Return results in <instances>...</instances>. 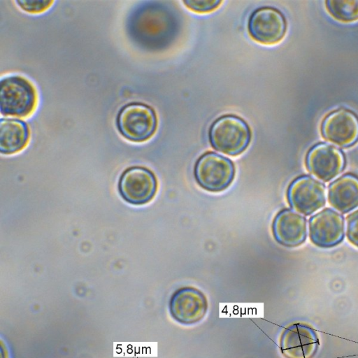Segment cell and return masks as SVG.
<instances>
[{
  "label": "cell",
  "instance_id": "30bf717a",
  "mask_svg": "<svg viewBox=\"0 0 358 358\" xmlns=\"http://www.w3.org/2000/svg\"><path fill=\"white\" fill-rule=\"evenodd\" d=\"M319 341L315 331L301 324H292L280 335L279 347L285 358H312Z\"/></svg>",
  "mask_w": 358,
  "mask_h": 358
},
{
  "label": "cell",
  "instance_id": "9a60e30c",
  "mask_svg": "<svg viewBox=\"0 0 358 358\" xmlns=\"http://www.w3.org/2000/svg\"><path fill=\"white\" fill-rule=\"evenodd\" d=\"M330 204L346 213L358 206V177L346 174L333 182L329 187Z\"/></svg>",
  "mask_w": 358,
  "mask_h": 358
},
{
  "label": "cell",
  "instance_id": "d6986e66",
  "mask_svg": "<svg viewBox=\"0 0 358 358\" xmlns=\"http://www.w3.org/2000/svg\"><path fill=\"white\" fill-rule=\"evenodd\" d=\"M347 236L349 241L358 247V210L348 218Z\"/></svg>",
  "mask_w": 358,
  "mask_h": 358
},
{
  "label": "cell",
  "instance_id": "8fae6325",
  "mask_svg": "<svg viewBox=\"0 0 358 358\" xmlns=\"http://www.w3.org/2000/svg\"><path fill=\"white\" fill-rule=\"evenodd\" d=\"M345 159L343 152L327 143H319L310 149L306 157L308 171L317 178L328 181L343 170Z\"/></svg>",
  "mask_w": 358,
  "mask_h": 358
},
{
  "label": "cell",
  "instance_id": "2e32d148",
  "mask_svg": "<svg viewBox=\"0 0 358 358\" xmlns=\"http://www.w3.org/2000/svg\"><path fill=\"white\" fill-rule=\"evenodd\" d=\"M326 6L338 20L351 22L358 19V0H329Z\"/></svg>",
  "mask_w": 358,
  "mask_h": 358
},
{
  "label": "cell",
  "instance_id": "3957f363",
  "mask_svg": "<svg viewBox=\"0 0 358 358\" xmlns=\"http://www.w3.org/2000/svg\"><path fill=\"white\" fill-rule=\"evenodd\" d=\"M36 92L33 85L20 76H8L0 81V113L24 117L34 109Z\"/></svg>",
  "mask_w": 358,
  "mask_h": 358
},
{
  "label": "cell",
  "instance_id": "7c38bea8",
  "mask_svg": "<svg viewBox=\"0 0 358 358\" xmlns=\"http://www.w3.org/2000/svg\"><path fill=\"white\" fill-rule=\"evenodd\" d=\"M309 229L314 244L322 248L331 247L343 239V218L333 210L324 209L310 219Z\"/></svg>",
  "mask_w": 358,
  "mask_h": 358
},
{
  "label": "cell",
  "instance_id": "e0dca14e",
  "mask_svg": "<svg viewBox=\"0 0 358 358\" xmlns=\"http://www.w3.org/2000/svg\"><path fill=\"white\" fill-rule=\"evenodd\" d=\"M15 2L22 10L30 13H41L53 3L50 0H21Z\"/></svg>",
  "mask_w": 358,
  "mask_h": 358
},
{
  "label": "cell",
  "instance_id": "8992f818",
  "mask_svg": "<svg viewBox=\"0 0 358 358\" xmlns=\"http://www.w3.org/2000/svg\"><path fill=\"white\" fill-rule=\"evenodd\" d=\"M208 303L205 294L192 287L176 290L169 303L171 317L182 325H192L202 320L208 311Z\"/></svg>",
  "mask_w": 358,
  "mask_h": 358
},
{
  "label": "cell",
  "instance_id": "ba28073f",
  "mask_svg": "<svg viewBox=\"0 0 358 358\" xmlns=\"http://www.w3.org/2000/svg\"><path fill=\"white\" fill-rule=\"evenodd\" d=\"M287 200L296 211L309 215L325 203V187L310 176H300L294 180L287 189Z\"/></svg>",
  "mask_w": 358,
  "mask_h": 358
},
{
  "label": "cell",
  "instance_id": "7a4b0ae2",
  "mask_svg": "<svg viewBox=\"0 0 358 358\" xmlns=\"http://www.w3.org/2000/svg\"><path fill=\"white\" fill-rule=\"evenodd\" d=\"M116 127L124 138L141 143L154 135L157 127V118L150 106L141 102H130L119 110Z\"/></svg>",
  "mask_w": 358,
  "mask_h": 358
},
{
  "label": "cell",
  "instance_id": "6da1fadb",
  "mask_svg": "<svg viewBox=\"0 0 358 358\" xmlns=\"http://www.w3.org/2000/svg\"><path fill=\"white\" fill-rule=\"evenodd\" d=\"M211 146L224 154L236 156L243 152L251 140V131L247 122L235 115L217 118L208 131Z\"/></svg>",
  "mask_w": 358,
  "mask_h": 358
},
{
  "label": "cell",
  "instance_id": "9c48e42d",
  "mask_svg": "<svg viewBox=\"0 0 358 358\" xmlns=\"http://www.w3.org/2000/svg\"><path fill=\"white\" fill-rule=\"evenodd\" d=\"M321 130L326 140L342 147L351 146L358 141V117L345 108L336 110L324 119Z\"/></svg>",
  "mask_w": 358,
  "mask_h": 358
},
{
  "label": "cell",
  "instance_id": "4fadbf2b",
  "mask_svg": "<svg viewBox=\"0 0 358 358\" xmlns=\"http://www.w3.org/2000/svg\"><path fill=\"white\" fill-rule=\"evenodd\" d=\"M272 231L279 244L286 247H296L301 245L306 238V220L294 210L283 209L274 217Z\"/></svg>",
  "mask_w": 358,
  "mask_h": 358
},
{
  "label": "cell",
  "instance_id": "277c9868",
  "mask_svg": "<svg viewBox=\"0 0 358 358\" xmlns=\"http://www.w3.org/2000/svg\"><path fill=\"white\" fill-rule=\"evenodd\" d=\"M235 167L232 161L214 152L201 155L194 167V176L203 189L219 192L227 189L234 180Z\"/></svg>",
  "mask_w": 358,
  "mask_h": 358
},
{
  "label": "cell",
  "instance_id": "ac0fdd59",
  "mask_svg": "<svg viewBox=\"0 0 358 358\" xmlns=\"http://www.w3.org/2000/svg\"><path fill=\"white\" fill-rule=\"evenodd\" d=\"M222 3L220 0H187L183 3L189 9L197 13H207L217 8Z\"/></svg>",
  "mask_w": 358,
  "mask_h": 358
},
{
  "label": "cell",
  "instance_id": "5bb4252c",
  "mask_svg": "<svg viewBox=\"0 0 358 358\" xmlns=\"http://www.w3.org/2000/svg\"><path fill=\"white\" fill-rule=\"evenodd\" d=\"M29 138L27 124L17 118H1L0 152L11 155L20 152L27 145Z\"/></svg>",
  "mask_w": 358,
  "mask_h": 358
},
{
  "label": "cell",
  "instance_id": "5b68a950",
  "mask_svg": "<svg viewBox=\"0 0 358 358\" xmlns=\"http://www.w3.org/2000/svg\"><path fill=\"white\" fill-rule=\"evenodd\" d=\"M117 189L127 203L141 206L150 202L157 190V180L150 169L139 166L126 169L120 175Z\"/></svg>",
  "mask_w": 358,
  "mask_h": 358
},
{
  "label": "cell",
  "instance_id": "52a82bcc",
  "mask_svg": "<svg viewBox=\"0 0 358 358\" xmlns=\"http://www.w3.org/2000/svg\"><path fill=\"white\" fill-rule=\"evenodd\" d=\"M248 29L255 41L271 45L279 42L284 37L287 22L283 14L277 8L262 6L250 14Z\"/></svg>",
  "mask_w": 358,
  "mask_h": 358
}]
</instances>
